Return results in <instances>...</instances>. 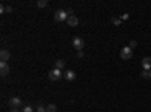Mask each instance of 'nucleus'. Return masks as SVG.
I'll return each instance as SVG.
<instances>
[{
	"label": "nucleus",
	"mask_w": 151,
	"mask_h": 112,
	"mask_svg": "<svg viewBox=\"0 0 151 112\" xmlns=\"http://www.w3.org/2000/svg\"><path fill=\"white\" fill-rule=\"evenodd\" d=\"M68 17H70V14H68V11H65V9H58V11L55 12V20L59 21V23L67 21Z\"/></svg>",
	"instance_id": "1"
},
{
	"label": "nucleus",
	"mask_w": 151,
	"mask_h": 112,
	"mask_svg": "<svg viewBox=\"0 0 151 112\" xmlns=\"http://www.w3.org/2000/svg\"><path fill=\"white\" fill-rule=\"evenodd\" d=\"M119 58H121V59H124V61H129V59H132V58H133V50L130 48V46L122 47V48H121V52H119Z\"/></svg>",
	"instance_id": "2"
},
{
	"label": "nucleus",
	"mask_w": 151,
	"mask_h": 112,
	"mask_svg": "<svg viewBox=\"0 0 151 112\" xmlns=\"http://www.w3.org/2000/svg\"><path fill=\"white\" fill-rule=\"evenodd\" d=\"M9 58H11V53H9V50L3 48V50L0 52V59H2V62H8V61H9Z\"/></svg>",
	"instance_id": "8"
},
{
	"label": "nucleus",
	"mask_w": 151,
	"mask_h": 112,
	"mask_svg": "<svg viewBox=\"0 0 151 112\" xmlns=\"http://www.w3.org/2000/svg\"><path fill=\"white\" fill-rule=\"evenodd\" d=\"M77 56H79V58H83V50H79V52H77Z\"/></svg>",
	"instance_id": "19"
},
{
	"label": "nucleus",
	"mask_w": 151,
	"mask_h": 112,
	"mask_svg": "<svg viewBox=\"0 0 151 112\" xmlns=\"http://www.w3.org/2000/svg\"><path fill=\"white\" fill-rule=\"evenodd\" d=\"M6 12H12V8L11 6H6Z\"/></svg>",
	"instance_id": "21"
},
{
	"label": "nucleus",
	"mask_w": 151,
	"mask_h": 112,
	"mask_svg": "<svg viewBox=\"0 0 151 112\" xmlns=\"http://www.w3.org/2000/svg\"><path fill=\"white\" fill-rule=\"evenodd\" d=\"M36 5H38V8H45V6L48 5V2H47V0H40Z\"/></svg>",
	"instance_id": "14"
},
{
	"label": "nucleus",
	"mask_w": 151,
	"mask_h": 112,
	"mask_svg": "<svg viewBox=\"0 0 151 112\" xmlns=\"http://www.w3.org/2000/svg\"><path fill=\"white\" fill-rule=\"evenodd\" d=\"M9 112H23V111H21V109H11Z\"/></svg>",
	"instance_id": "20"
},
{
	"label": "nucleus",
	"mask_w": 151,
	"mask_h": 112,
	"mask_svg": "<svg viewBox=\"0 0 151 112\" xmlns=\"http://www.w3.org/2000/svg\"><path fill=\"white\" fill-rule=\"evenodd\" d=\"M136 46H137V43H136L134 40H132V41H130V48H133V47H136Z\"/></svg>",
	"instance_id": "18"
},
{
	"label": "nucleus",
	"mask_w": 151,
	"mask_h": 112,
	"mask_svg": "<svg viewBox=\"0 0 151 112\" xmlns=\"http://www.w3.org/2000/svg\"><path fill=\"white\" fill-rule=\"evenodd\" d=\"M64 77H65V80H68V82H73V80L76 79V73H74L73 70H67V71L64 73Z\"/></svg>",
	"instance_id": "7"
},
{
	"label": "nucleus",
	"mask_w": 151,
	"mask_h": 112,
	"mask_svg": "<svg viewBox=\"0 0 151 112\" xmlns=\"http://www.w3.org/2000/svg\"><path fill=\"white\" fill-rule=\"evenodd\" d=\"M65 67V61H62V59H58L56 62H55V68H58V70H62Z\"/></svg>",
	"instance_id": "11"
},
{
	"label": "nucleus",
	"mask_w": 151,
	"mask_h": 112,
	"mask_svg": "<svg viewBox=\"0 0 151 112\" xmlns=\"http://www.w3.org/2000/svg\"><path fill=\"white\" fill-rule=\"evenodd\" d=\"M45 112H58V106L56 105H47L45 106Z\"/></svg>",
	"instance_id": "12"
},
{
	"label": "nucleus",
	"mask_w": 151,
	"mask_h": 112,
	"mask_svg": "<svg viewBox=\"0 0 151 112\" xmlns=\"http://www.w3.org/2000/svg\"><path fill=\"white\" fill-rule=\"evenodd\" d=\"M142 68L147 71V70H151V58L150 56H147V58H144L142 59Z\"/></svg>",
	"instance_id": "10"
},
{
	"label": "nucleus",
	"mask_w": 151,
	"mask_h": 112,
	"mask_svg": "<svg viewBox=\"0 0 151 112\" xmlns=\"http://www.w3.org/2000/svg\"><path fill=\"white\" fill-rule=\"evenodd\" d=\"M73 46H74V48H77V50H82V48L85 47V41L80 38V36H76V38L73 40Z\"/></svg>",
	"instance_id": "5"
},
{
	"label": "nucleus",
	"mask_w": 151,
	"mask_h": 112,
	"mask_svg": "<svg viewBox=\"0 0 151 112\" xmlns=\"http://www.w3.org/2000/svg\"><path fill=\"white\" fill-rule=\"evenodd\" d=\"M60 77H64V73H62L60 70L53 68V70H50V71H48V79H50V80L56 82V80H59Z\"/></svg>",
	"instance_id": "3"
},
{
	"label": "nucleus",
	"mask_w": 151,
	"mask_h": 112,
	"mask_svg": "<svg viewBox=\"0 0 151 112\" xmlns=\"http://www.w3.org/2000/svg\"><path fill=\"white\" fill-rule=\"evenodd\" d=\"M141 76H142L144 79H151V70H147V71L144 70V71L141 73Z\"/></svg>",
	"instance_id": "13"
},
{
	"label": "nucleus",
	"mask_w": 151,
	"mask_h": 112,
	"mask_svg": "<svg viewBox=\"0 0 151 112\" xmlns=\"http://www.w3.org/2000/svg\"><path fill=\"white\" fill-rule=\"evenodd\" d=\"M67 23L70 24L71 27H76V26L79 24V18L76 17V15H70V17H68V20H67Z\"/></svg>",
	"instance_id": "9"
},
{
	"label": "nucleus",
	"mask_w": 151,
	"mask_h": 112,
	"mask_svg": "<svg viewBox=\"0 0 151 112\" xmlns=\"http://www.w3.org/2000/svg\"><path fill=\"white\" fill-rule=\"evenodd\" d=\"M21 111H23V112H33V108H32V106H24Z\"/></svg>",
	"instance_id": "16"
},
{
	"label": "nucleus",
	"mask_w": 151,
	"mask_h": 112,
	"mask_svg": "<svg viewBox=\"0 0 151 112\" xmlns=\"http://www.w3.org/2000/svg\"><path fill=\"white\" fill-rule=\"evenodd\" d=\"M0 74H2V76L9 74V64L8 62H0Z\"/></svg>",
	"instance_id": "6"
},
{
	"label": "nucleus",
	"mask_w": 151,
	"mask_h": 112,
	"mask_svg": "<svg viewBox=\"0 0 151 112\" xmlns=\"http://www.w3.org/2000/svg\"><path fill=\"white\" fill-rule=\"evenodd\" d=\"M112 23H113V26H119V24H121V20L116 18V17H113V18H112Z\"/></svg>",
	"instance_id": "15"
},
{
	"label": "nucleus",
	"mask_w": 151,
	"mask_h": 112,
	"mask_svg": "<svg viewBox=\"0 0 151 112\" xmlns=\"http://www.w3.org/2000/svg\"><path fill=\"white\" fill-rule=\"evenodd\" d=\"M8 105H9L11 109H20L21 105H23V102H21L20 97H11L9 100H8Z\"/></svg>",
	"instance_id": "4"
},
{
	"label": "nucleus",
	"mask_w": 151,
	"mask_h": 112,
	"mask_svg": "<svg viewBox=\"0 0 151 112\" xmlns=\"http://www.w3.org/2000/svg\"><path fill=\"white\" fill-rule=\"evenodd\" d=\"M36 112H45V108H44L42 105H40V106L36 108Z\"/></svg>",
	"instance_id": "17"
}]
</instances>
